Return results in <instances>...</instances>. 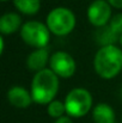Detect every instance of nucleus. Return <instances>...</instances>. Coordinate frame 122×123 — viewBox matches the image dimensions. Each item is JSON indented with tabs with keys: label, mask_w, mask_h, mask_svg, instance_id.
Returning <instances> with one entry per match:
<instances>
[{
	"label": "nucleus",
	"mask_w": 122,
	"mask_h": 123,
	"mask_svg": "<svg viewBox=\"0 0 122 123\" xmlns=\"http://www.w3.org/2000/svg\"><path fill=\"white\" fill-rule=\"evenodd\" d=\"M93 69L102 79L115 78L122 71V49L115 44L101 47L93 57Z\"/></svg>",
	"instance_id": "f257e3e1"
},
{
	"label": "nucleus",
	"mask_w": 122,
	"mask_h": 123,
	"mask_svg": "<svg viewBox=\"0 0 122 123\" xmlns=\"http://www.w3.org/2000/svg\"><path fill=\"white\" fill-rule=\"evenodd\" d=\"M59 77L50 68H45L35 73L30 88L34 103L48 105L55 99L59 92Z\"/></svg>",
	"instance_id": "f03ea898"
},
{
	"label": "nucleus",
	"mask_w": 122,
	"mask_h": 123,
	"mask_svg": "<svg viewBox=\"0 0 122 123\" xmlns=\"http://www.w3.org/2000/svg\"><path fill=\"white\" fill-rule=\"evenodd\" d=\"M45 24L49 28L50 32L55 36H67L70 35L77 24L76 16L72 10L60 6L53 8L48 14L45 19Z\"/></svg>",
	"instance_id": "7ed1b4c3"
},
{
	"label": "nucleus",
	"mask_w": 122,
	"mask_h": 123,
	"mask_svg": "<svg viewBox=\"0 0 122 123\" xmlns=\"http://www.w3.org/2000/svg\"><path fill=\"white\" fill-rule=\"evenodd\" d=\"M64 103L68 116L80 118L91 110L93 100L91 93L86 88L76 87L67 93Z\"/></svg>",
	"instance_id": "20e7f679"
},
{
	"label": "nucleus",
	"mask_w": 122,
	"mask_h": 123,
	"mask_svg": "<svg viewBox=\"0 0 122 123\" xmlns=\"http://www.w3.org/2000/svg\"><path fill=\"white\" fill-rule=\"evenodd\" d=\"M50 30L47 24L39 20H29L23 24L20 29V37L23 42L35 49L45 48L50 41Z\"/></svg>",
	"instance_id": "39448f33"
},
{
	"label": "nucleus",
	"mask_w": 122,
	"mask_h": 123,
	"mask_svg": "<svg viewBox=\"0 0 122 123\" xmlns=\"http://www.w3.org/2000/svg\"><path fill=\"white\" fill-rule=\"evenodd\" d=\"M49 68L62 79H70L77 71V63L71 54L67 51H56L50 56Z\"/></svg>",
	"instance_id": "423d86ee"
},
{
	"label": "nucleus",
	"mask_w": 122,
	"mask_h": 123,
	"mask_svg": "<svg viewBox=\"0 0 122 123\" xmlns=\"http://www.w3.org/2000/svg\"><path fill=\"white\" fill-rule=\"evenodd\" d=\"M111 5L107 0H93L87 7V19L91 25L99 29L111 20Z\"/></svg>",
	"instance_id": "0eeeda50"
},
{
	"label": "nucleus",
	"mask_w": 122,
	"mask_h": 123,
	"mask_svg": "<svg viewBox=\"0 0 122 123\" xmlns=\"http://www.w3.org/2000/svg\"><path fill=\"white\" fill-rule=\"evenodd\" d=\"M6 97H7L8 103L11 105H13L14 108H18V109H26L34 102L31 92H29L25 87L18 86V85L8 88Z\"/></svg>",
	"instance_id": "6e6552de"
},
{
	"label": "nucleus",
	"mask_w": 122,
	"mask_h": 123,
	"mask_svg": "<svg viewBox=\"0 0 122 123\" xmlns=\"http://www.w3.org/2000/svg\"><path fill=\"white\" fill-rule=\"evenodd\" d=\"M49 60H50V55H49L48 47L35 49L26 57V67L29 71L37 73L42 69H45V66L49 62Z\"/></svg>",
	"instance_id": "1a4fd4ad"
},
{
	"label": "nucleus",
	"mask_w": 122,
	"mask_h": 123,
	"mask_svg": "<svg viewBox=\"0 0 122 123\" xmlns=\"http://www.w3.org/2000/svg\"><path fill=\"white\" fill-rule=\"evenodd\" d=\"M22 26H23L22 18L16 12H7V13L2 14L0 18L1 35H12V34L17 32L18 30L20 31Z\"/></svg>",
	"instance_id": "9d476101"
},
{
	"label": "nucleus",
	"mask_w": 122,
	"mask_h": 123,
	"mask_svg": "<svg viewBox=\"0 0 122 123\" xmlns=\"http://www.w3.org/2000/svg\"><path fill=\"white\" fill-rule=\"evenodd\" d=\"M92 120L95 123H115V111L107 103H98L92 109Z\"/></svg>",
	"instance_id": "9b49d317"
},
{
	"label": "nucleus",
	"mask_w": 122,
	"mask_h": 123,
	"mask_svg": "<svg viewBox=\"0 0 122 123\" xmlns=\"http://www.w3.org/2000/svg\"><path fill=\"white\" fill-rule=\"evenodd\" d=\"M120 40V36L116 35L111 28L108 25L103 26V28H99L97 31H96V41L98 44H101L102 47H105V45H114L116 42Z\"/></svg>",
	"instance_id": "f8f14e48"
},
{
	"label": "nucleus",
	"mask_w": 122,
	"mask_h": 123,
	"mask_svg": "<svg viewBox=\"0 0 122 123\" xmlns=\"http://www.w3.org/2000/svg\"><path fill=\"white\" fill-rule=\"evenodd\" d=\"M13 5L23 14L34 16L41 8V0H13Z\"/></svg>",
	"instance_id": "ddd939ff"
},
{
	"label": "nucleus",
	"mask_w": 122,
	"mask_h": 123,
	"mask_svg": "<svg viewBox=\"0 0 122 123\" xmlns=\"http://www.w3.org/2000/svg\"><path fill=\"white\" fill-rule=\"evenodd\" d=\"M47 112L50 117L58 120L60 117L64 116V114L66 112V106H65V103L61 102V100H56L54 99L53 102H50L47 106Z\"/></svg>",
	"instance_id": "4468645a"
},
{
	"label": "nucleus",
	"mask_w": 122,
	"mask_h": 123,
	"mask_svg": "<svg viewBox=\"0 0 122 123\" xmlns=\"http://www.w3.org/2000/svg\"><path fill=\"white\" fill-rule=\"evenodd\" d=\"M109 26L111 28V30L116 35L121 36L122 35V13H117V14L113 16V18H111V20L109 23Z\"/></svg>",
	"instance_id": "2eb2a0df"
},
{
	"label": "nucleus",
	"mask_w": 122,
	"mask_h": 123,
	"mask_svg": "<svg viewBox=\"0 0 122 123\" xmlns=\"http://www.w3.org/2000/svg\"><path fill=\"white\" fill-rule=\"evenodd\" d=\"M110 5H111V7H115V8H122V0H107Z\"/></svg>",
	"instance_id": "dca6fc26"
},
{
	"label": "nucleus",
	"mask_w": 122,
	"mask_h": 123,
	"mask_svg": "<svg viewBox=\"0 0 122 123\" xmlns=\"http://www.w3.org/2000/svg\"><path fill=\"white\" fill-rule=\"evenodd\" d=\"M54 123H73V122H72L71 117H68V116H62V117L58 118Z\"/></svg>",
	"instance_id": "f3484780"
},
{
	"label": "nucleus",
	"mask_w": 122,
	"mask_h": 123,
	"mask_svg": "<svg viewBox=\"0 0 122 123\" xmlns=\"http://www.w3.org/2000/svg\"><path fill=\"white\" fill-rule=\"evenodd\" d=\"M4 48H5V44H4V37L1 36V37H0V54L4 53Z\"/></svg>",
	"instance_id": "a211bd4d"
},
{
	"label": "nucleus",
	"mask_w": 122,
	"mask_h": 123,
	"mask_svg": "<svg viewBox=\"0 0 122 123\" xmlns=\"http://www.w3.org/2000/svg\"><path fill=\"white\" fill-rule=\"evenodd\" d=\"M119 42H120V44H121V47H122V35L120 36V40H119Z\"/></svg>",
	"instance_id": "6ab92c4d"
},
{
	"label": "nucleus",
	"mask_w": 122,
	"mask_h": 123,
	"mask_svg": "<svg viewBox=\"0 0 122 123\" xmlns=\"http://www.w3.org/2000/svg\"><path fill=\"white\" fill-rule=\"evenodd\" d=\"M120 94H121V97H122V87H121V91H120Z\"/></svg>",
	"instance_id": "aec40b11"
},
{
	"label": "nucleus",
	"mask_w": 122,
	"mask_h": 123,
	"mask_svg": "<svg viewBox=\"0 0 122 123\" xmlns=\"http://www.w3.org/2000/svg\"><path fill=\"white\" fill-rule=\"evenodd\" d=\"M1 1H7V0H1Z\"/></svg>",
	"instance_id": "412c9836"
}]
</instances>
